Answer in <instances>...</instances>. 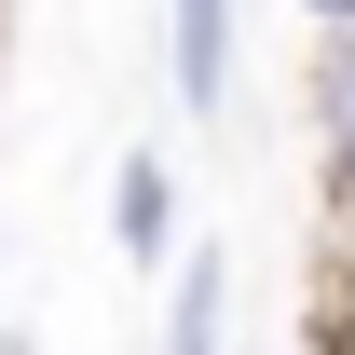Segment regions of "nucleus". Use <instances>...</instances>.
<instances>
[{
	"label": "nucleus",
	"instance_id": "obj_5",
	"mask_svg": "<svg viewBox=\"0 0 355 355\" xmlns=\"http://www.w3.org/2000/svg\"><path fill=\"white\" fill-rule=\"evenodd\" d=\"M314 14H328V28H355V0H314Z\"/></svg>",
	"mask_w": 355,
	"mask_h": 355
},
{
	"label": "nucleus",
	"instance_id": "obj_4",
	"mask_svg": "<svg viewBox=\"0 0 355 355\" xmlns=\"http://www.w3.org/2000/svg\"><path fill=\"white\" fill-rule=\"evenodd\" d=\"M164 355H219V260L178 273V328H164Z\"/></svg>",
	"mask_w": 355,
	"mask_h": 355
},
{
	"label": "nucleus",
	"instance_id": "obj_3",
	"mask_svg": "<svg viewBox=\"0 0 355 355\" xmlns=\"http://www.w3.org/2000/svg\"><path fill=\"white\" fill-rule=\"evenodd\" d=\"M314 137H328V178L355 205V28H328V55H314Z\"/></svg>",
	"mask_w": 355,
	"mask_h": 355
},
{
	"label": "nucleus",
	"instance_id": "obj_2",
	"mask_svg": "<svg viewBox=\"0 0 355 355\" xmlns=\"http://www.w3.org/2000/svg\"><path fill=\"white\" fill-rule=\"evenodd\" d=\"M110 246H123L137 273H164V246H178V178H164V150H123V178H110Z\"/></svg>",
	"mask_w": 355,
	"mask_h": 355
},
{
	"label": "nucleus",
	"instance_id": "obj_1",
	"mask_svg": "<svg viewBox=\"0 0 355 355\" xmlns=\"http://www.w3.org/2000/svg\"><path fill=\"white\" fill-rule=\"evenodd\" d=\"M164 69H178V110H219L232 96V0H164Z\"/></svg>",
	"mask_w": 355,
	"mask_h": 355
}]
</instances>
